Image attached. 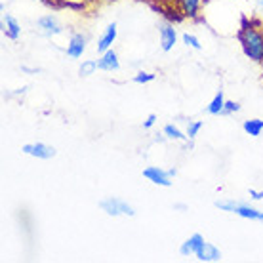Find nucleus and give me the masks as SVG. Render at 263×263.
<instances>
[{"instance_id":"39448f33","label":"nucleus","mask_w":263,"mask_h":263,"mask_svg":"<svg viewBox=\"0 0 263 263\" xmlns=\"http://www.w3.org/2000/svg\"><path fill=\"white\" fill-rule=\"evenodd\" d=\"M143 178L149 179L155 185H160V187H170L172 185V178L168 170H162L160 166H147L143 170Z\"/></svg>"},{"instance_id":"f03ea898","label":"nucleus","mask_w":263,"mask_h":263,"mask_svg":"<svg viewBox=\"0 0 263 263\" xmlns=\"http://www.w3.org/2000/svg\"><path fill=\"white\" fill-rule=\"evenodd\" d=\"M216 208L225 212H233L237 216L244 217V219H254V221H263V212L250 206V204H242L237 200H217Z\"/></svg>"},{"instance_id":"bb28decb","label":"nucleus","mask_w":263,"mask_h":263,"mask_svg":"<svg viewBox=\"0 0 263 263\" xmlns=\"http://www.w3.org/2000/svg\"><path fill=\"white\" fill-rule=\"evenodd\" d=\"M103 2H111V0H103Z\"/></svg>"},{"instance_id":"dca6fc26","label":"nucleus","mask_w":263,"mask_h":263,"mask_svg":"<svg viewBox=\"0 0 263 263\" xmlns=\"http://www.w3.org/2000/svg\"><path fill=\"white\" fill-rule=\"evenodd\" d=\"M244 132L252 136V138H257V136H261L263 132V120L261 119H252V120H244L242 124Z\"/></svg>"},{"instance_id":"4be33fe9","label":"nucleus","mask_w":263,"mask_h":263,"mask_svg":"<svg viewBox=\"0 0 263 263\" xmlns=\"http://www.w3.org/2000/svg\"><path fill=\"white\" fill-rule=\"evenodd\" d=\"M240 111V105H238L237 101H225V107L223 111H221V115L223 117H229V115H235V112Z\"/></svg>"},{"instance_id":"f8f14e48","label":"nucleus","mask_w":263,"mask_h":263,"mask_svg":"<svg viewBox=\"0 0 263 263\" xmlns=\"http://www.w3.org/2000/svg\"><path fill=\"white\" fill-rule=\"evenodd\" d=\"M115 40H117V23H111V25H107V29L103 31V34L99 36L98 52L103 53V52H107V50H111L112 44H115Z\"/></svg>"},{"instance_id":"1a4fd4ad","label":"nucleus","mask_w":263,"mask_h":263,"mask_svg":"<svg viewBox=\"0 0 263 263\" xmlns=\"http://www.w3.org/2000/svg\"><path fill=\"white\" fill-rule=\"evenodd\" d=\"M158 36H160V48L164 52H170L172 48H174V44L178 42V33H176L174 25H170V23H164V25L160 27Z\"/></svg>"},{"instance_id":"6ab92c4d","label":"nucleus","mask_w":263,"mask_h":263,"mask_svg":"<svg viewBox=\"0 0 263 263\" xmlns=\"http://www.w3.org/2000/svg\"><path fill=\"white\" fill-rule=\"evenodd\" d=\"M181 40H183L185 46L193 48V50H202V44H200V40H198L197 36H195V34L185 33L183 36H181Z\"/></svg>"},{"instance_id":"9b49d317","label":"nucleus","mask_w":263,"mask_h":263,"mask_svg":"<svg viewBox=\"0 0 263 263\" xmlns=\"http://www.w3.org/2000/svg\"><path fill=\"white\" fill-rule=\"evenodd\" d=\"M197 256L198 261H204V263H214V261H221V252L217 250L214 244L210 242H204L198 252L195 254Z\"/></svg>"},{"instance_id":"f257e3e1","label":"nucleus","mask_w":263,"mask_h":263,"mask_svg":"<svg viewBox=\"0 0 263 263\" xmlns=\"http://www.w3.org/2000/svg\"><path fill=\"white\" fill-rule=\"evenodd\" d=\"M238 42L248 60L263 63V31L250 21H244L242 29L238 31Z\"/></svg>"},{"instance_id":"6e6552de","label":"nucleus","mask_w":263,"mask_h":263,"mask_svg":"<svg viewBox=\"0 0 263 263\" xmlns=\"http://www.w3.org/2000/svg\"><path fill=\"white\" fill-rule=\"evenodd\" d=\"M84 50H86V36L80 33H72L71 39H69V44H67V55L71 60H79V58H82Z\"/></svg>"},{"instance_id":"2eb2a0df","label":"nucleus","mask_w":263,"mask_h":263,"mask_svg":"<svg viewBox=\"0 0 263 263\" xmlns=\"http://www.w3.org/2000/svg\"><path fill=\"white\" fill-rule=\"evenodd\" d=\"M223 107H225V98H223V92L219 90V92L214 96V99L206 105V112H208V115H221Z\"/></svg>"},{"instance_id":"423d86ee","label":"nucleus","mask_w":263,"mask_h":263,"mask_svg":"<svg viewBox=\"0 0 263 263\" xmlns=\"http://www.w3.org/2000/svg\"><path fill=\"white\" fill-rule=\"evenodd\" d=\"M174 2H176L178 12L187 20H197L204 4V0H174Z\"/></svg>"},{"instance_id":"4468645a","label":"nucleus","mask_w":263,"mask_h":263,"mask_svg":"<svg viewBox=\"0 0 263 263\" xmlns=\"http://www.w3.org/2000/svg\"><path fill=\"white\" fill-rule=\"evenodd\" d=\"M2 33L6 34L10 40H17L21 34V25L17 23V20L13 17V15H10V13H6L4 15V20H2Z\"/></svg>"},{"instance_id":"5701e85b","label":"nucleus","mask_w":263,"mask_h":263,"mask_svg":"<svg viewBox=\"0 0 263 263\" xmlns=\"http://www.w3.org/2000/svg\"><path fill=\"white\" fill-rule=\"evenodd\" d=\"M155 122H157V115H149V117L145 119V122H143V128H145V130H149V128H153V126H155Z\"/></svg>"},{"instance_id":"9d476101","label":"nucleus","mask_w":263,"mask_h":263,"mask_svg":"<svg viewBox=\"0 0 263 263\" xmlns=\"http://www.w3.org/2000/svg\"><path fill=\"white\" fill-rule=\"evenodd\" d=\"M98 65L101 71L112 72V71H119L120 69V60H119V53L115 50H107V52L101 53V58L98 60Z\"/></svg>"},{"instance_id":"a878e982","label":"nucleus","mask_w":263,"mask_h":263,"mask_svg":"<svg viewBox=\"0 0 263 263\" xmlns=\"http://www.w3.org/2000/svg\"><path fill=\"white\" fill-rule=\"evenodd\" d=\"M259 6H261V10H263V0H259Z\"/></svg>"},{"instance_id":"20e7f679","label":"nucleus","mask_w":263,"mask_h":263,"mask_svg":"<svg viewBox=\"0 0 263 263\" xmlns=\"http://www.w3.org/2000/svg\"><path fill=\"white\" fill-rule=\"evenodd\" d=\"M21 151L25 153V155H29V157L40 158V160H50L58 153L52 145H46V143H27L21 147Z\"/></svg>"},{"instance_id":"412c9836","label":"nucleus","mask_w":263,"mask_h":263,"mask_svg":"<svg viewBox=\"0 0 263 263\" xmlns=\"http://www.w3.org/2000/svg\"><path fill=\"white\" fill-rule=\"evenodd\" d=\"M157 79V74H153V72H138L136 77H134V82L136 84H149V82H153V80Z\"/></svg>"},{"instance_id":"7ed1b4c3","label":"nucleus","mask_w":263,"mask_h":263,"mask_svg":"<svg viewBox=\"0 0 263 263\" xmlns=\"http://www.w3.org/2000/svg\"><path fill=\"white\" fill-rule=\"evenodd\" d=\"M99 208L105 212L107 216H136V210H134V206L128 204L126 200L119 197H109V198H103L101 202H99Z\"/></svg>"},{"instance_id":"ddd939ff","label":"nucleus","mask_w":263,"mask_h":263,"mask_svg":"<svg viewBox=\"0 0 263 263\" xmlns=\"http://www.w3.org/2000/svg\"><path fill=\"white\" fill-rule=\"evenodd\" d=\"M202 244H204V237L200 235V233H195V235H191V237L187 238V240L179 246V254H181V256H185V257L195 256Z\"/></svg>"},{"instance_id":"a211bd4d","label":"nucleus","mask_w":263,"mask_h":263,"mask_svg":"<svg viewBox=\"0 0 263 263\" xmlns=\"http://www.w3.org/2000/svg\"><path fill=\"white\" fill-rule=\"evenodd\" d=\"M98 69H99L98 61H96V60H86V61H82V65H80L79 72H80V77H90V74H93Z\"/></svg>"},{"instance_id":"393cba45","label":"nucleus","mask_w":263,"mask_h":263,"mask_svg":"<svg viewBox=\"0 0 263 263\" xmlns=\"http://www.w3.org/2000/svg\"><path fill=\"white\" fill-rule=\"evenodd\" d=\"M168 174H170V178H176V174H178V172H176V168H170Z\"/></svg>"},{"instance_id":"aec40b11","label":"nucleus","mask_w":263,"mask_h":263,"mask_svg":"<svg viewBox=\"0 0 263 263\" xmlns=\"http://www.w3.org/2000/svg\"><path fill=\"white\" fill-rule=\"evenodd\" d=\"M204 126L202 120H193V122H189L187 124V138L189 139H195L198 136V132H200V128Z\"/></svg>"},{"instance_id":"f3484780","label":"nucleus","mask_w":263,"mask_h":263,"mask_svg":"<svg viewBox=\"0 0 263 263\" xmlns=\"http://www.w3.org/2000/svg\"><path fill=\"white\" fill-rule=\"evenodd\" d=\"M164 136L168 139H176V141H185V139H189V138H187V134H183L178 126H174V124H166L164 126Z\"/></svg>"},{"instance_id":"b1692460","label":"nucleus","mask_w":263,"mask_h":263,"mask_svg":"<svg viewBox=\"0 0 263 263\" xmlns=\"http://www.w3.org/2000/svg\"><path fill=\"white\" fill-rule=\"evenodd\" d=\"M250 197L254 200H261L263 198V191H256V189H250Z\"/></svg>"},{"instance_id":"0eeeda50","label":"nucleus","mask_w":263,"mask_h":263,"mask_svg":"<svg viewBox=\"0 0 263 263\" xmlns=\"http://www.w3.org/2000/svg\"><path fill=\"white\" fill-rule=\"evenodd\" d=\"M36 25H39L40 33L44 34V36H55V34L63 33V27L60 25V21L55 20L53 15H42L36 21Z\"/></svg>"}]
</instances>
